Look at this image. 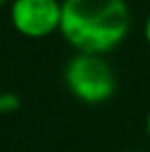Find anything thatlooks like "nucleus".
Listing matches in <instances>:
<instances>
[{
    "label": "nucleus",
    "instance_id": "obj_1",
    "mask_svg": "<svg viewBox=\"0 0 150 152\" xmlns=\"http://www.w3.org/2000/svg\"><path fill=\"white\" fill-rule=\"evenodd\" d=\"M128 31L126 0H62L60 35L80 53L106 55L126 40Z\"/></svg>",
    "mask_w": 150,
    "mask_h": 152
},
{
    "label": "nucleus",
    "instance_id": "obj_2",
    "mask_svg": "<svg viewBox=\"0 0 150 152\" xmlns=\"http://www.w3.org/2000/svg\"><path fill=\"white\" fill-rule=\"evenodd\" d=\"M66 91L86 106L106 104L117 91V77L108 60L100 53H80L64 64L62 71Z\"/></svg>",
    "mask_w": 150,
    "mask_h": 152
},
{
    "label": "nucleus",
    "instance_id": "obj_3",
    "mask_svg": "<svg viewBox=\"0 0 150 152\" xmlns=\"http://www.w3.org/2000/svg\"><path fill=\"white\" fill-rule=\"evenodd\" d=\"M9 20L15 33L29 40H44L60 33L62 0H13Z\"/></svg>",
    "mask_w": 150,
    "mask_h": 152
},
{
    "label": "nucleus",
    "instance_id": "obj_4",
    "mask_svg": "<svg viewBox=\"0 0 150 152\" xmlns=\"http://www.w3.org/2000/svg\"><path fill=\"white\" fill-rule=\"evenodd\" d=\"M143 40H146V44L150 49V13L146 15V22H143Z\"/></svg>",
    "mask_w": 150,
    "mask_h": 152
},
{
    "label": "nucleus",
    "instance_id": "obj_5",
    "mask_svg": "<svg viewBox=\"0 0 150 152\" xmlns=\"http://www.w3.org/2000/svg\"><path fill=\"white\" fill-rule=\"evenodd\" d=\"M146 137H148V141H150V110H148V115H146Z\"/></svg>",
    "mask_w": 150,
    "mask_h": 152
},
{
    "label": "nucleus",
    "instance_id": "obj_6",
    "mask_svg": "<svg viewBox=\"0 0 150 152\" xmlns=\"http://www.w3.org/2000/svg\"><path fill=\"white\" fill-rule=\"evenodd\" d=\"M4 2H7V0H0V7H2V4H4Z\"/></svg>",
    "mask_w": 150,
    "mask_h": 152
}]
</instances>
